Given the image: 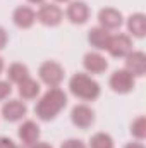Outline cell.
<instances>
[{"label":"cell","mask_w":146,"mask_h":148,"mask_svg":"<svg viewBox=\"0 0 146 148\" xmlns=\"http://www.w3.org/2000/svg\"><path fill=\"white\" fill-rule=\"evenodd\" d=\"M17 134H19V140L23 141V145L31 147V145L38 143V140H40V127H38L36 122H33V121H26V122L21 124Z\"/></svg>","instance_id":"obj_11"},{"label":"cell","mask_w":146,"mask_h":148,"mask_svg":"<svg viewBox=\"0 0 146 148\" xmlns=\"http://www.w3.org/2000/svg\"><path fill=\"white\" fill-rule=\"evenodd\" d=\"M83 64H84V69H86L88 73H91V74H102V73H105L107 67H108L105 57H102V55L96 53V52L86 53Z\"/></svg>","instance_id":"obj_14"},{"label":"cell","mask_w":146,"mask_h":148,"mask_svg":"<svg viewBox=\"0 0 146 148\" xmlns=\"http://www.w3.org/2000/svg\"><path fill=\"white\" fill-rule=\"evenodd\" d=\"M12 88H10V83L9 81H0V102L5 100L9 95H10Z\"/></svg>","instance_id":"obj_21"},{"label":"cell","mask_w":146,"mask_h":148,"mask_svg":"<svg viewBox=\"0 0 146 148\" xmlns=\"http://www.w3.org/2000/svg\"><path fill=\"white\" fill-rule=\"evenodd\" d=\"M0 148H16V143H14L10 138L0 136Z\"/></svg>","instance_id":"obj_23"},{"label":"cell","mask_w":146,"mask_h":148,"mask_svg":"<svg viewBox=\"0 0 146 148\" xmlns=\"http://www.w3.org/2000/svg\"><path fill=\"white\" fill-rule=\"evenodd\" d=\"M26 112H28V107H26L23 102H19V100H9V102H5L3 107H2V115H3V119L9 121V122L21 121V119L26 115Z\"/></svg>","instance_id":"obj_9"},{"label":"cell","mask_w":146,"mask_h":148,"mask_svg":"<svg viewBox=\"0 0 146 148\" xmlns=\"http://www.w3.org/2000/svg\"><path fill=\"white\" fill-rule=\"evenodd\" d=\"M89 147L91 148H113V140L110 138L108 134H105V133H96L91 138Z\"/></svg>","instance_id":"obj_19"},{"label":"cell","mask_w":146,"mask_h":148,"mask_svg":"<svg viewBox=\"0 0 146 148\" xmlns=\"http://www.w3.org/2000/svg\"><path fill=\"white\" fill-rule=\"evenodd\" d=\"M28 2H31V3H45V0H28Z\"/></svg>","instance_id":"obj_27"},{"label":"cell","mask_w":146,"mask_h":148,"mask_svg":"<svg viewBox=\"0 0 146 148\" xmlns=\"http://www.w3.org/2000/svg\"><path fill=\"white\" fill-rule=\"evenodd\" d=\"M38 74H40V79L46 86H50V88H59V84L64 79V69H62V66L57 64V62H53V60L43 62L40 66Z\"/></svg>","instance_id":"obj_3"},{"label":"cell","mask_w":146,"mask_h":148,"mask_svg":"<svg viewBox=\"0 0 146 148\" xmlns=\"http://www.w3.org/2000/svg\"><path fill=\"white\" fill-rule=\"evenodd\" d=\"M19 95L24 98V100H33L40 95V83L28 77L24 79L23 83H19Z\"/></svg>","instance_id":"obj_16"},{"label":"cell","mask_w":146,"mask_h":148,"mask_svg":"<svg viewBox=\"0 0 146 148\" xmlns=\"http://www.w3.org/2000/svg\"><path fill=\"white\" fill-rule=\"evenodd\" d=\"M62 17H64V12L55 3H43L36 12V19L45 26H57L60 24Z\"/></svg>","instance_id":"obj_5"},{"label":"cell","mask_w":146,"mask_h":148,"mask_svg":"<svg viewBox=\"0 0 146 148\" xmlns=\"http://www.w3.org/2000/svg\"><path fill=\"white\" fill-rule=\"evenodd\" d=\"M67 17L72 24H84L88 19H89V7L77 0V2H71V5L67 7Z\"/></svg>","instance_id":"obj_10"},{"label":"cell","mask_w":146,"mask_h":148,"mask_svg":"<svg viewBox=\"0 0 146 148\" xmlns=\"http://www.w3.org/2000/svg\"><path fill=\"white\" fill-rule=\"evenodd\" d=\"M55 2H60V3H65V2H69V0H55Z\"/></svg>","instance_id":"obj_29"},{"label":"cell","mask_w":146,"mask_h":148,"mask_svg":"<svg viewBox=\"0 0 146 148\" xmlns=\"http://www.w3.org/2000/svg\"><path fill=\"white\" fill-rule=\"evenodd\" d=\"M69 90L74 97L81 98V100H86V102H91V100H96L100 97V84L89 77L88 74L77 73L74 74L69 81Z\"/></svg>","instance_id":"obj_2"},{"label":"cell","mask_w":146,"mask_h":148,"mask_svg":"<svg viewBox=\"0 0 146 148\" xmlns=\"http://www.w3.org/2000/svg\"><path fill=\"white\" fill-rule=\"evenodd\" d=\"M127 29L129 33H132L136 38H143L146 31V19L145 14H134L129 17L127 21Z\"/></svg>","instance_id":"obj_17"},{"label":"cell","mask_w":146,"mask_h":148,"mask_svg":"<svg viewBox=\"0 0 146 148\" xmlns=\"http://www.w3.org/2000/svg\"><path fill=\"white\" fill-rule=\"evenodd\" d=\"M107 50L112 57L115 59H120V57H126L131 53L132 50V41L127 35H115V36H110L108 43H107Z\"/></svg>","instance_id":"obj_6"},{"label":"cell","mask_w":146,"mask_h":148,"mask_svg":"<svg viewBox=\"0 0 146 148\" xmlns=\"http://www.w3.org/2000/svg\"><path fill=\"white\" fill-rule=\"evenodd\" d=\"M126 69L132 76H145L146 71V55L143 52H131L126 55Z\"/></svg>","instance_id":"obj_13"},{"label":"cell","mask_w":146,"mask_h":148,"mask_svg":"<svg viewBox=\"0 0 146 148\" xmlns=\"http://www.w3.org/2000/svg\"><path fill=\"white\" fill-rule=\"evenodd\" d=\"M16 148H23V147H16Z\"/></svg>","instance_id":"obj_30"},{"label":"cell","mask_w":146,"mask_h":148,"mask_svg":"<svg viewBox=\"0 0 146 148\" xmlns=\"http://www.w3.org/2000/svg\"><path fill=\"white\" fill-rule=\"evenodd\" d=\"M7 77H9V83L19 84V83H23L24 79L29 77V71H28V67H26L24 64L16 62V64H12V66L7 69Z\"/></svg>","instance_id":"obj_18"},{"label":"cell","mask_w":146,"mask_h":148,"mask_svg":"<svg viewBox=\"0 0 146 148\" xmlns=\"http://www.w3.org/2000/svg\"><path fill=\"white\" fill-rule=\"evenodd\" d=\"M134 84H136L134 76L127 69H119L110 76V88L115 93H129V91H132Z\"/></svg>","instance_id":"obj_4"},{"label":"cell","mask_w":146,"mask_h":148,"mask_svg":"<svg viewBox=\"0 0 146 148\" xmlns=\"http://www.w3.org/2000/svg\"><path fill=\"white\" fill-rule=\"evenodd\" d=\"M5 45H7V31L0 26V50L5 48Z\"/></svg>","instance_id":"obj_24"},{"label":"cell","mask_w":146,"mask_h":148,"mask_svg":"<svg viewBox=\"0 0 146 148\" xmlns=\"http://www.w3.org/2000/svg\"><path fill=\"white\" fill-rule=\"evenodd\" d=\"M29 148H52L48 143H35V145H31Z\"/></svg>","instance_id":"obj_25"},{"label":"cell","mask_w":146,"mask_h":148,"mask_svg":"<svg viewBox=\"0 0 146 148\" xmlns=\"http://www.w3.org/2000/svg\"><path fill=\"white\" fill-rule=\"evenodd\" d=\"M98 21H100V28L112 31V29H119L122 24V14L112 7H105L98 12Z\"/></svg>","instance_id":"obj_8"},{"label":"cell","mask_w":146,"mask_h":148,"mask_svg":"<svg viewBox=\"0 0 146 148\" xmlns=\"http://www.w3.org/2000/svg\"><path fill=\"white\" fill-rule=\"evenodd\" d=\"M124 148H145L141 143H138V141H134V143H129V145H126Z\"/></svg>","instance_id":"obj_26"},{"label":"cell","mask_w":146,"mask_h":148,"mask_svg":"<svg viewBox=\"0 0 146 148\" xmlns=\"http://www.w3.org/2000/svg\"><path fill=\"white\" fill-rule=\"evenodd\" d=\"M110 40V35L107 29H103V28H91L89 29V33H88V41H89V45L93 47V48H96V50H107V43H108Z\"/></svg>","instance_id":"obj_15"},{"label":"cell","mask_w":146,"mask_h":148,"mask_svg":"<svg viewBox=\"0 0 146 148\" xmlns=\"http://www.w3.org/2000/svg\"><path fill=\"white\" fill-rule=\"evenodd\" d=\"M131 133H132L138 140H143V138L146 136V121H145L143 115L138 117V119L131 124Z\"/></svg>","instance_id":"obj_20"},{"label":"cell","mask_w":146,"mask_h":148,"mask_svg":"<svg viewBox=\"0 0 146 148\" xmlns=\"http://www.w3.org/2000/svg\"><path fill=\"white\" fill-rule=\"evenodd\" d=\"M71 121L76 127L79 129H88L95 122V114L88 105H76L71 112Z\"/></svg>","instance_id":"obj_7"},{"label":"cell","mask_w":146,"mask_h":148,"mask_svg":"<svg viewBox=\"0 0 146 148\" xmlns=\"http://www.w3.org/2000/svg\"><path fill=\"white\" fill-rule=\"evenodd\" d=\"M67 105V97L60 88H50L40 100H38L35 114L41 121H52L55 119L60 110Z\"/></svg>","instance_id":"obj_1"},{"label":"cell","mask_w":146,"mask_h":148,"mask_svg":"<svg viewBox=\"0 0 146 148\" xmlns=\"http://www.w3.org/2000/svg\"><path fill=\"white\" fill-rule=\"evenodd\" d=\"M12 21L17 28H23V29H28L33 26V23L36 21V12L26 5H21L14 10L12 14Z\"/></svg>","instance_id":"obj_12"},{"label":"cell","mask_w":146,"mask_h":148,"mask_svg":"<svg viewBox=\"0 0 146 148\" xmlns=\"http://www.w3.org/2000/svg\"><path fill=\"white\" fill-rule=\"evenodd\" d=\"M2 71H3V59L0 57V73H2Z\"/></svg>","instance_id":"obj_28"},{"label":"cell","mask_w":146,"mask_h":148,"mask_svg":"<svg viewBox=\"0 0 146 148\" xmlns=\"http://www.w3.org/2000/svg\"><path fill=\"white\" fill-rule=\"evenodd\" d=\"M60 148H86V147L81 140H67L60 145Z\"/></svg>","instance_id":"obj_22"}]
</instances>
